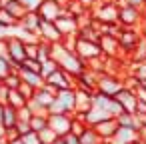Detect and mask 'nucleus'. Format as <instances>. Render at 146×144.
I'll use <instances>...</instances> for the list:
<instances>
[{
  "instance_id": "obj_1",
  "label": "nucleus",
  "mask_w": 146,
  "mask_h": 144,
  "mask_svg": "<svg viewBox=\"0 0 146 144\" xmlns=\"http://www.w3.org/2000/svg\"><path fill=\"white\" fill-rule=\"evenodd\" d=\"M90 12H92V18L96 22H100V24H116L118 22L120 4L116 2V0H98L96 6Z\"/></svg>"
},
{
  "instance_id": "obj_2",
  "label": "nucleus",
  "mask_w": 146,
  "mask_h": 144,
  "mask_svg": "<svg viewBox=\"0 0 146 144\" xmlns=\"http://www.w3.org/2000/svg\"><path fill=\"white\" fill-rule=\"evenodd\" d=\"M118 42H120V58H124V60H130V56H132V52H134V48H136V44H138V40H140V28H120L118 30Z\"/></svg>"
},
{
  "instance_id": "obj_3",
  "label": "nucleus",
  "mask_w": 146,
  "mask_h": 144,
  "mask_svg": "<svg viewBox=\"0 0 146 144\" xmlns=\"http://www.w3.org/2000/svg\"><path fill=\"white\" fill-rule=\"evenodd\" d=\"M74 106H76V92H74V88H64V90L56 92V98H54L52 106L48 108V114H54V112H68V114H72Z\"/></svg>"
},
{
  "instance_id": "obj_4",
  "label": "nucleus",
  "mask_w": 146,
  "mask_h": 144,
  "mask_svg": "<svg viewBox=\"0 0 146 144\" xmlns=\"http://www.w3.org/2000/svg\"><path fill=\"white\" fill-rule=\"evenodd\" d=\"M74 52H76L82 60H86V62L104 56V54H102V46H100V42H92V40H86V38H80V36H76Z\"/></svg>"
},
{
  "instance_id": "obj_5",
  "label": "nucleus",
  "mask_w": 146,
  "mask_h": 144,
  "mask_svg": "<svg viewBox=\"0 0 146 144\" xmlns=\"http://www.w3.org/2000/svg\"><path fill=\"white\" fill-rule=\"evenodd\" d=\"M8 58L14 70H20L22 62L26 60V44L16 34H8Z\"/></svg>"
},
{
  "instance_id": "obj_6",
  "label": "nucleus",
  "mask_w": 146,
  "mask_h": 144,
  "mask_svg": "<svg viewBox=\"0 0 146 144\" xmlns=\"http://www.w3.org/2000/svg\"><path fill=\"white\" fill-rule=\"evenodd\" d=\"M124 88V80L120 74H112V72H104L98 76V84H96V90L108 94V96H116L120 90Z\"/></svg>"
},
{
  "instance_id": "obj_7",
  "label": "nucleus",
  "mask_w": 146,
  "mask_h": 144,
  "mask_svg": "<svg viewBox=\"0 0 146 144\" xmlns=\"http://www.w3.org/2000/svg\"><path fill=\"white\" fill-rule=\"evenodd\" d=\"M142 10L144 8L120 4V12H118L120 26H124V28H140V24H142Z\"/></svg>"
},
{
  "instance_id": "obj_8",
  "label": "nucleus",
  "mask_w": 146,
  "mask_h": 144,
  "mask_svg": "<svg viewBox=\"0 0 146 144\" xmlns=\"http://www.w3.org/2000/svg\"><path fill=\"white\" fill-rule=\"evenodd\" d=\"M44 80H46L48 84L56 86L58 90H64V88H74V86H76V78H74L70 72H66L62 66H60L58 70H54L52 74H48Z\"/></svg>"
},
{
  "instance_id": "obj_9",
  "label": "nucleus",
  "mask_w": 146,
  "mask_h": 144,
  "mask_svg": "<svg viewBox=\"0 0 146 144\" xmlns=\"http://www.w3.org/2000/svg\"><path fill=\"white\" fill-rule=\"evenodd\" d=\"M48 126L54 128L58 136H64L66 132H70L72 114H68V112H54V114H48Z\"/></svg>"
},
{
  "instance_id": "obj_10",
  "label": "nucleus",
  "mask_w": 146,
  "mask_h": 144,
  "mask_svg": "<svg viewBox=\"0 0 146 144\" xmlns=\"http://www.w3.org/2000/svg\"><path fill=\"white\" fill-rule=\"evenodd\" d=\"M38 36H40V40H46V42H50V44L62 42V38H64L62 32L58 30L56 22H54V20H44V18H42V22H40Z\"/></svg>"
},
{
  "instance_id": "obj_11",
  "label": "nucleus",
  "mask_w": 146,
  "mask_h": 144,
  "mask_svg": "<svg viewBox=\"0 0 146 144\" xmlns=\"http://www.w3.org/2000/svg\"><path fill=\"white\" fill-rule=\"evenodd\" d=\"M54 22H56L58 30L62 32V36L76 34V32H78V28H80L78 18H76V16H72V14H70V12H66V10H62V14H60V16H58Z\"/></svg>"
},
{
  "instance_id": "obj_12",
  "label": "nucleus",
  "mask_w": 146,
  "mask_h": 144,
  "mask_svg": "<svg viewBox=\"0 0 146 144\" xmlns=\"http://www.w3.org/2000/svg\"><path fill=\"white\" fill-rule=\"evenodd\" d=\"M92 128L98 132V136H100L102 140H112V138H114V134L118 132L120 124H118L116 116H110V118H106V120H102V122L94 124Z\"/></svg>"
},
{
  "instance_id": "obj_13",
  "label": "nucleus",
  "mask_w": 146,
  "mask_h": 144,
  "mask_svg": "<svg viewBox=\"0 0 146 144\" xmlns=\"http://www.w3.org/2000/svg\"><path fill=\"white\" fill-rule=\"evenodd\" d=\"M120 104H122V108H124V112H132V114H136V106H138V96H136V90H130V88H122L116 96H114Z\"/></svg>"
},
{
  "instance_id": "obj_14",
  "label": "nucleus",
  "mask_w": 146,
  "mask_h": 144,
  "mask_svg": "<svg viewBox=\"0 0 146 144\" xmlns=\"http://www.w3.org/2000/svg\"><path fill=\"white\" fill-rule=\"evenodd\" d=\"M100 46L104 56H120V42L116 34H102L100 36Z\"/></svg>"
},
{
  "instance_id": "obj_15",
  "label": "nucleus",
  "mask_w": 146,
  "mask_h": 144,
  "mask_svg": "<svg viewBox=\"0 0 146 144\" xmlns=\"http://www.w3.org/2000/svg\"><path fill=\"white\" fill-rule=\"evenodd\" d=\"M98 76H100V74H96V72L90 70V68H86L84 72H80V74L76 76V86H78V88H84V90H88V92H94V90H96V84H98Z\"/></svg>"
},
{
  "instance_id": "obj_16",
  "label": "nucleus",
  "mask_w": 146,
  "mask_h": 144,
  "mask_svg": "<svg viewBox=\"0 0 146 144\" xmlns=\"http://www.w3.org/2000/svg\"><path fill=\"white\" fill-rule=\"evenodd\" d=\"M62 6L56 2V0H42V4L38 8V14L44 18V20H56L60 14H62Z\"/></svg>"
},
{
  "instance_id": "obj_17",
  "label": "nucleus",
  "mask_w": 146,
  "mask_h": 144,
  "mask_svg": "<svg viewBox=\"0 0 146 144\" xmlns=\"http://www.w3.org/2000/svg\"><path fill=\"white\" fill-rule=\"evenodd\" d=\"M40 22H42V16L38 14V10H28V12L20 18L18 26L24 28V30H28V32H38Z\"/></svg>"
},
{
  "instance_id": "obj_18",
  "label": "nucleus",
  "mask_w": 146,
  "mask_h": 144,
  "mask_svg": "<svg viewBox=\"0 0 146 144\" xmlns=\"http://www.w3.org/2000/svg\"><path fill=\"white\" fill-rule=\"evenodd\" d=\"M116 120H118V124H120V126L134 128L136 132H138V130H140V126H142L140 116H138V114H132V112H122L120 116H116Z\"/></svg>"
},
{
  "instance_id": "obj_19",
  "label": "nucleus",
  "mask_w": 146,
  "mask_h": 144,
  "mask_svg": "<svg viewBox=\"0 0 146 144\" xmlns=\"http://www.w3.org/2000/svg\"><path fill=\"white\" fill-rule=\"evenodd\" d=\"M134 138H138V132H136L134 128L120 126L118 132L114 134V138L110 140V144H126V142H130V140H134Z\"/></svg>"
},
{
  "instance_id": "obj_20",
  "label": "nucleus",
  "mask_w": 146,
  "mask_h": 144,
  "mask_svg": "<svg viewBox=\"0 0 146 144\" xmlns=\"http://www.w3.org/2000/svg\"><path fill=\"white\" fill-rule=\"evenodd\" d=\"M20 76L26 84L34 86V88H40L44 84V76L40 72H34V70H28V68H20Z\"/></svg>"
},
{
  "instance_id": "obj_21",
  "label": "nucleus",
  "mask_w": 146,
  "mask_h": 144,
  "mask_svg": "<svg viewBox=\"0 0 146 144\" xmlns=\"http://www.w3.org/2000/svg\"><path fill=\"white\" fill-rule=\"evenodd\" d=\"M110 116H112V114H108V110L98 108V106H92L90 112L86 114V122H88V126H94V124H98V122H102V120H106V118H110Z\"/></svg>"
},
{
  "instance_id": "obj_22",
  "label": "nucleus",
  "mask_w": 146,
  "mask_h": 144,
  "mask_svg": "<svg viewBox=\"0 0 146 144\" xmlns=\"http://www.w3.org/2000/svg\"><path fill=\"white\" fill-rule=\"evenodd\" d=\"M2 6H4L8 12H12V14L18 18V22H20V18L28 12V10L24 8V4L20 2V0H2Z\"/></svg>"
},
{
  "instance_id": "obj_23",
  "label": "nucleus",
  "mask_w": 146,
  "mask_h": 144,
  "mask_svg": "<svg viewBox=\"0 0 146 144\" xmlns=\"http://www.w3.org/2000/svg\"><path fill=\"white\" fill-rule=\"evenodd\" d=\"M0 24H2V26H4V28L10 32V30H14V28L18 26V18H16L12 12H8V10L2 6V8H0Z\"/></svg>"
},
{
  "instance_id": "obj_24",
  "label": "nucleus",
  "mask_w": 146,
  "mask_h": 144,
  "mask_svg": "<svg viewBox=\"0 0 146 144\" xmlns=\"http://www.w3.org/2000/svg\"><path fill=\"white\" fill-rule=\"evenodd\" d=\"M16 122H18V108H14V106L6 104V106H4L2 124H4L6 128H12V126H16Z\"/></svg>"
},
{
  "instance_id": "obj_25",
  "label": "nucleus",
  "mask_w": 146,
  "mask_h": 144,
  "mask_svg": "<svg viewBox=\"0 0 146 144\" xmlns=\"http://www.w3.org/2000/svg\"><path fill=\"white\" fill-rule=\"evenodd\" d=\"M80 144H104V140L98 136V132L92 126H88L80 136Z\"/></svg>"
},
{
  "instance_id": "obj_26",
  "label": "nucleus",
  "mask_w": 146,
  "mask_h": 144,
  "mask_svg": "<svg viewBox=\"0 0 146 144\" xmlns=\"http://www.w3.org/2000/svg\"><path fill=\"white\" fill-rule=\"evenodd\" d=\"M8 104L14 106V108H22V106L28 104V98L16 88V90H10V92H8Z\"/></svg>"
},
{
  "instance_id": "obj_27",
  "label": "nucleus",
  "mask_w": 146,
  "mask_h": 144,
  "mask_svg": "<svg viewBox=\"0 0 146 144\" xmlns=\"http://www.w3.org/2000/svg\"><path fill=\"white\" fill-rule=\"evenodd\" d=\"M30 126H32V130L40 132L42 128L48 126V114L46 112H34L32 118H30Z\"/></svg>"
},
{
  "instance_id": "obj_28",
  "label": "nucleus",
  "mask_w": 146,
  "mask_h": 144,
  "mask_svg": "<svg viewBox=\"0 0 146 144\" xmlns=\"http://www.w3.org/2000/svg\"><path fill=\"white\" fill-rule=\"evenodd\" d=\"M130 60H134V62L146 60V36H140V40H138V44H136V48H134Z\"/></svg>"
},
{
  "instance_id": "obj_29",
  "label": "nucleus",
  "mask_w": 146,
  "mask_h": 144,
  "mask_svg": "<svg viewBox=\"0 0 146 144\" xmlns=\"http://www.w3.org/2000/svg\"><path fill=\"white\" fill-rule=\"evenodd\" d=\"M64 10H66V12H70V14H72V16H76V18H80V16H84V14H88V12H90L86 6H82V4L78 2V0H70L68 6H66Z\"/></svg>"
},
{
  "instance_id": "obj_30",
  "label": "nucleus",
  "mask_w": 146,
  "mask_h": 144,
  "mask_svg": "<svg viewBox=\"0 0 146 144\" xmlns=\"http://www.w3.org/2000/svg\"><path fill=\"white\" fill-rule=\"evenodd\" d=\"M60 68V64H58V60L54 58V56H50V58H46V60H42V68H40V74L46 78L48 74H52L54 70H58Z\"/></svg>"
},
{
  "instance_id": "obj_31",
  "label": "nucleus",
  "mask_w": 146,
  "mask_h": 144,
  "mask_svg": "<svg viewBox=\"0 0 146 144\" xmlns=\"http://www.w3.org/2000/svg\"><path fill=\"white\" fill-rule=\"evenodd\" d=\"M10 90H16V88H20V84H22V76H20V70H12L4 80H2Z\"/></svg>"
},
{
  "instance_id": "obj_32",
  "label": "nucleus",
  "mask_w": 146,
  "mask_h": 144,
  "mask_svg": "<svg viewBox=\"0 0 146 144\" xmlns=\"http://www.w3.org/2000/svg\"><path fill=\"white\" fill-rule=\"evenodd\" d=\"M52 46H54V44H50V42H46V40H40V42H38V60L50 58V56H52Z\"/></svg>"
},
{
  "instance_id": "obj_33",
  "label": "nucleus",
  "mask_w": 146,
  "mask_h": 144,
  "mask_svg": "<svg viewBox=\"0 0 146 144\" xmlns=\"http://www.w3.org/2000/svg\"><path fill=\"white\" fill-rule=\"evenodd\" d=\"M38 134H40V140H42V142H46V144H52V142H54V140L58 138L56 130H54V128H50V126L42 128V130H40Z\"/></svg>"
},
{
  "instance_id": "obj_34",
  "label": "nucleus",
  "mask_w": 146,
  "mask_h": 144,
  "mask_svg": "<svg viewBox=\"0 0 146 144\" xmlns=\"http://www.w3.org/2000/svg\"><path fill=\"white\" fill-rule=\"evenodd\" d=\"M12 64H10V58L8 56H0V80H4L10 72H12Z\"/></svg>"
},
{
  "instance_id": "obj_35",
  "label": "nucleus",
  "mask_w": 146,
  "mask_h": 144,
  "mask_svg": "<svg viewBox=\"0 0 146 144\" xmlns=\"http://www.w3.org/2000/svg\"><path fill=\"white\" fill-rule=\"evenodd\" d=\"M106 110H108V114H112V116H120V114L124 112L122 104H120V102H118L114 96L110 98V102H108V108H106Z\"/></svg>"
},
{
  "instance_id": "obj_36",
  "label": "nucleus",
  "mask_w": 146,
  "mask_h": 144,
  "mask_svg": "<svg viewBox=\"0 0 146 144\" xmlns=\"http://www.w3.org/2000/svg\"><path fill=\"white\" fill-rule=\"evenodd\" d=\"M38 42L40 40H30L26 44V58H38Z\"/></svg>"
},
{
  "instance_id": "obj_37",
  "label": "nucleus",
  "mask_w": 146,
  "mask_h": 144,
  "mask_svg": "<svg viewBox=\"0 0 146 144\" xmlns=\"http://www.w3.org/2000/svg\"><path fill=\"white\" fill-rule=\"evenodd\" d=\"M22 68H28V70H34V72H40V68H42V60H38V58H26V60L22 62Z\"/></svg>"
},
{
  "instance_id": "obj_38",
  "label": "nucleus",
  "mask_w": 146,
  "mask_h": 144,
  "mask_svg": "<svg viewBox=\"0 0 146 144\" xmlns=\"http://www.w3.org/2000/svg\"><path fill=\"white\" fill-rule=\"evenodd\" d=\"M22 140H24V144H42L40 134H38L36 130H30L28 134H24V136H22Z\"/></svg>"
},
{
  "instance_id": "obj_39",
  "label": "nucleus",
  "mask_w": 146,
  "mask_h": 144,
  "mask_svg": "<svg viewBox=\"0 0 146 144\" xmlns=\"http://www.w3.org/2000/svg\"><path fill=\"white\" fill-rule=\"evenodd\" d=\"M18 90H20L28 100H30V98H34V92H36V88H34V86H30V84H26L24 80H22V84H20V88H18Z\"/></svg>"
},
{
  "instance_id": "obj_40",
  "label": "nucleus",
  "mask_w": 146,
  "mask_h": 144,
  "mask_svg": "<svg viewBox=\"0 0 146 144\" xmlns=\"http://www.w3.org/2000/svg\"><path fill=\"white\" fill-rule=\"evenodd\" d=\"M16 130H18L20 136H24V134H28V132L32 130V126H30L28 120H18V122H16Z\"/></svg>"
},
{
  "instance_id": "obj_41",
  "label": "nucleus",
  "mask_w": 146,
  "mask_h": 144,
  "mask_svg": "<svg viewBox=\"0 0 146 144\" xmlns=\"http://www.w3.org/2000/svg\"><path fill=\"white\" fill-rule=\"evenodd\" d=\"M20 2L24 4L26 10H38L40 4H42V0H20Z\"/></svg>"
},
{
  "instance_id": "obj_42",
  "label": "nucleus",
  "mask_w": 146,
  "mask_h": 144,
  "mask_svg": "<svg viewBox=\"0 0 146 144\" xmlns=\"http://www.w3.org/2000/svg\"><path fill=\"white\" fill-rule=\"evenodd\" d=\"M8 92H10V88L2 82V86H0V102L2 104H8Z\"/></svg>"
},
{
  "instance_id": "obj_43",
  "label": "nucleus",
  "mask_w": 146,
  "mask_h": 144,
  "mask_svg": "<svg viewBox=\"0 0 146 144\" xmlns=\"http://www.w3.org/2000/svg\"><path fill=\"white\" fill-rule=\"evenodd\" d=\"M118 4H128V6H136V8H144V0H116Z\"/></svg>"
},
{
  "instance_id": "obj_44",
  "label": "nucleus",
  "mask_w": 146,
  "mask_h": 144,
  "mask_svg": "<svg viewBox=\"0 0 146 144\" xmlns=\"http://www.w3.org/2000/svg\"><path fill=\"white\" fill-rule=\"evenodd\" d=\"M0 56H8V36L0 38Z\"/></svg>"
},
{
  "instance_id": "obj_45",
  "label": "nucleus",
  "mask_w": 146,
  "mask_h": 144,
  "mask_svg": "<svg viewBox=\"0 0 146 144\" xmlns=\"http://www.w3.org/2000/svg\"><path fill=\"white\" fill-rule=\"evenodd\" d=\"M136 114H138V116H144V114H146V100H142V98H138V106H136Z\"/></svg>"
},
{
  "instance_id": "obj_46",
  "label": "nucleus",
  "mask_w": 146,
  "mask_h": 144,
  "mask_svg": "<svg viewBox=\"0 0 146 144\" xmlns=\"http://www.w3.org/2000/svg\"><path fill=\"white\" fill-rule=\"evenodd\" d=\"M78 2H80L82 6H86L88 10H92V8L96 6V2H98V0H78Z\"/></svg>"
},
{
  "instance_id": "obj_47",
  "label": "nucleus",
  "mask_w": 146,
  "mask_h": 144,
  "mask_svg": "<svg viewBox=\"0 0 146 144\" xmlns=\"http://www.w3.org/2000/svg\"><path fill=\"white\" fill-rule=\"evenodd\" d=\"M138 138L146 144V126H144V124H142V126H140V130H138Z\"/></svg>"
},
{
  "instance_id": "obj_48",
  "label": "nucleus",
  "mask_w": 146,
  "mask_h": 144,
  "mask_svg": "<svg viewBox=\"0 0 146 144\" xmlns=\"http://www.w3.org/2000/svg\"><path fill=\"white\" fill-rule=\"evenodd\" d=\"M6 130H8V128L0 122V140H6Z\"/></svg>"
},
{
  "instance_id": "obj_49",
  "label": "nucleus",
  "mask_w": 146,
  "mask_h": 144,
  "mask_svg": "<svg viewBox=\"0 0 146 144\" xmlns=\"http://www.w3.org/2000/svg\"><path fill=\"white\" fill-rule=\"evenodd\" d=\"M8 144H24V140H22V136H18V138H12V140H6Z\"/></svg>"
},
{
  "instance_id": "obj_50",
  "label": "nucleus",
  "mask_w": 146,
  "mask_h": 144,
  "mask_svg": "<svg viewBox=\"0 0 146 144\" xmlns=\"http://www.w3.org/2000/svg\"><path fill=\"white\" fill-rule=\"evenodd\" d=\"M4 36H8V30H6L2 24H0V38H4Z\"/></svg>"
},
{
  "instance_id": "obj_51",
  "label": "nucleus",
  "mask_w": 146,
  "mask_h": 144,
  "mask_svg": "<svg viewBox=\"0 0 146 144\" xmlns=\"http://www.w3.org/2000/svg\"><path fill=\"white\" fill-rule=\"evenodd\" d=\"M140 34L146 36V22H144V20H142V24H140Z\"/></svg>"
},
{
  "instance_id": "obj_52",
  "label": "nucleus",
  "mask_w": 146,
  "mask_h": 144,
  "mask_svg": "<svg viewBox=\"0 0 146 144\" xmlns=\"http://www.w3.org/2000/svg\"><path fill=\"white\" fill-rule=\"evenodd\" d=\"M56 2H58V4H60L62 8H66V6H68V2H70V0H56Z\"/></svg>"
},
{
  "instance_id": "obj_53",
  "label": "nucleus",
  "mask_w": 146,
  "mask_h": 144,
  "mask_svg": "<svg viewBox=\"0 0 146 144\" xmlns=\"http://www.w3.org/2000/svg\"><path fill=\"white\" fill-rule=\"evenodd\" d=\"M4 106H6V104L0 102V122H2V116H4Z\"/></svg>"
},
{
  "instance_id": "obj_54",
  "label": "nucleus",
  "mask_w": 146,
  "mask_h": 144,
  "mask_svg": "<svg viewBox=\"0 0 146 144\" xmlns=\"http://www.w3.org/2000/svg\"><path fill=\"white\" fill-rule=\"evenodd\" d=\"M52 144H66V142H64V138H62V136H58V138H56Z\"/></svg>"
},
{
  "instance_id": "obj_55",
  "label": "nucleus",
  "mask_w": 146,
  "mask_h": 144,
  "mask_svg": "<svg viewBox=\"0 0 146 144\" xmlns=\"http://www.w3.org/2000/svg\"><path fill=\"white\" fill-rule=\"evenodd\" d=\"M126 144H144L140 138H134V140H130V142H126Z\"/></svg>"
},
{
  "instance_id": "obj_56",
  "label": "nucleus",
  "mask_w": 146,
  "mask_h": 144,
  "mask_svg": "<svg viewBox=\"0 0 146 144\" xmlns=\"http://www.w3.org/2000/svg\"><path fill=\"white\" fill-rule=\"evenodd\" d=\"M140 84H142V86H144V88H146V80H140Z\"/></svg>"
},
{
  "instance_id": "obj_57",
  "label": "nucleus",
  "mask_w": 146,
  "mask_h": 144,
  "mask_svg": "<svg viewBox=\"0 0 146 144\" xmlns=\"http://www.w3.org/2000/svg\"><path fill=\"white\" fill-rule=\"evenodd\" d=\"M0 144H8V142H6V140H0Z\"/></svg>"
},
{
  "instance_id": "obj_58",
  "label": "nucleus",
  "mask_w": 146,
  "mask_h": 144,
  "mask_svg": "<svg viewBox=\"0 0 146 144\" xmlns=\"http://www.w3.org/2000/svg\"><path fill=\"white\" fill-rule=\"evenodd\" d=\"M0 8H2V0H0Z\"/></svg>"
},
{
  "instance_id": "obj_59",
  "label": "nucleus",
  "mask_w": 146,
  "mask_h": 144,
  "mask_svg": "<svg viewBox=\"0 0 146 144\" xmlns=\"http://www.w3.org/2000/svg\"><path fill=\"white\" fill-rule=\"evenodd\" d=\"M144 8H146V0H144Z\"/></svg>"
},
{
  "instance_id": "obj_60",
  "label": "nucleus",
  "mask_w": 146,
  "mask_h": 144,
  "mask_svg": "<svg viewBox=\"0 0 146 144\" xmlns=\"http://www.w3.org/2000/svg\"><path fill=\"white\" fill-rule=\"evenodd\" d=\"M0 86H2V80H0Z\"/></svg>"
},
{
  "instance_id": "obj_61",
  "label": "nucleus",
  "mask_w": 146,
  "mask_h": 144,
  "mask_svg": "<svg viewBox=\"0 0 146 144\" xmlns=\"http://www.w3.org/2000/svg\"><path fill=\"white\" fill-rule=\"evenodd\" d=\"M42 144H46V142H42Z\"/></svg>"
}]
</instances>
